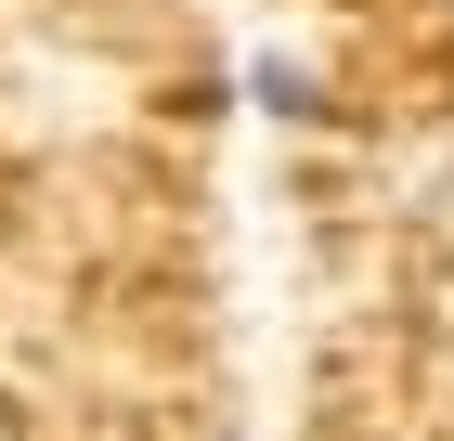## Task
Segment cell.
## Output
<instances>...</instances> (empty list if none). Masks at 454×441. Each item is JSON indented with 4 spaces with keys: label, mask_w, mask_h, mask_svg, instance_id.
I'll return each instance as SVG.
<instances>
[]
</instances>
